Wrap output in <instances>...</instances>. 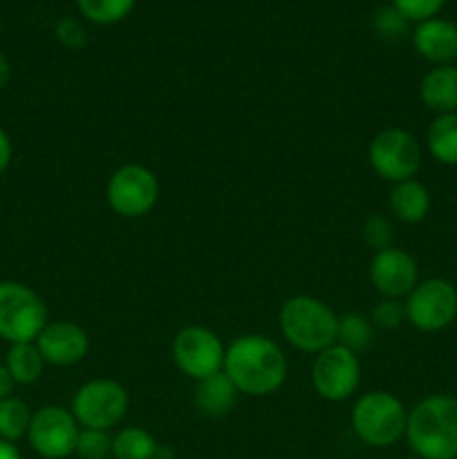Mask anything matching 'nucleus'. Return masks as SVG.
<instances>
[{"label": "nucleus", "mask_w": 457, "mask_h": 459, "mask_svg": "<svg viewBox=\"0 0 457 459\" xmlns=\"http://www.w3.org/2000/svg\"><path fill=\"white\" fill-rule=\"evenodd\" d=\"M222 370L237 393L267 397L285 384L287 357L276 341L260 334H245L227 348Z\"/></svg>", "instance_id": "f257e3e1"}, {"label": "nucleus", "mask_w": 457, "mask_h": 459, "mask_svg": "<svg viewBox=\"0 0 457 459\" xmlns=\"http://www.w3.org/2000/svg\"><path fill=\"white\" fill-rule=\"evenodd\" d=\"M406 439L421 459H457V397L435 393L408 411Z\"/></svg>", "instance_id": "f03ea898"}, {"label": "nucleus", "mask_w": 457, "mask_h": 459, "mask_svg": "<svg viewBox=\"0 0 457 459\" xmlns=\"http://www.w3.org/2000/svg\"><path fill=\"white\" fill-rule=\"evenodd\" d=\"M278 323L287 343L307 354L323 352L339 336V316L314 296H291L280 307Z\"/></svg>", "instance_id": "7ed1b4c3"}, {"label": "nucleus", "mask_w": 457, "mask_h": 459, "mask_svg": "<svg viewBox=\"0 0 457 459\" xmlns=\"http://www.w3.org/2000/svg\"><path fill=\"white\" fill-rule=\"evenodd\" d=\"M408 411L394 394L372 390L357 399L352 408V429L363 444L385 448L406 437Z\"/></svg>", "instance_id": "20e7f679"}, {"label": "nucleus", "mask_w": 457, "mask_h": 459, "mask_svg": "<svg viewBox=\"0 0 457 459\" xmlns=\"http://www.w3.org/2000/svg\"><path fill=\"white\" fill-rule=\"evenodd\" d=\"M47 325V307L31 287L16 281L0 282V339L34 343Z\"/></svg>", "instance_id": "39448f33"}, {"label": "nucleus", "mask_w": 457, "mask_h": 459, "mask_svg": "<svg viewBox=\"0 0 457 459\" xmlns=\"http://www.w3.org/2000/svg\"><path fill=\"white\" fill-rule=\"evenodd\" d=\"M130 399L121 384L112 379H92L76 390L72 415L81 429L110 430L128 415Z\"/></svg>", "instance_id": "423d86ee"}, {"label": "nucleus", "mask_w": 457, "mask_h": 459, "mask_svg": "<svg viewBox=\"0 0 457 459\" xmlns=\"http://www.w3.org/2000/svg\"><path fill=\"white\" fill-rule=\"evenodd\" d=\"M406 321L426 334L453 325L457 318V287L446 278H426L406 296Z\"/></svg>", "instance_id": "0eeeda50"}, {"label": "nucleus", "mask_w": 457, "mask_h": 459, "mask_svg": "<svg viewBox=\"0 0 457 459\" xmlns=\"http://www.w3.org/2000/svg\"><path fill=\"white\" fill-rule=\"evenodd\" d=\"M372 170L385 182H406L415 179L421 169L424 151L412 133L403 128H385L376 134L367 148Z\"/></svg>", "instance_id": "6e6552de"}, {"label": "nucleus", "mask_w": 457, "mask_h": 459, "mask_svg": "<svg viewBox=\"0 0 457 459\" xmlns=\"http://www.w3.org/2000/svg\"><path fill=\"white\" fill-rule=\"evenodd\" d=\"M106 197L110 209L121 218H143L160 200V182L146 166L125 164L112 173Z\"/></svg>", "instance_id": "1a4fd4ad"}, {"label": "nucleus", "mask_w": 457, "mask_h": 459, "mask_svg": "<svg viewBox=\"0 0 457 459\" xmlns=\"http://www.w3.org/2000/svg\"><path fill=\"white\" fill-rule=\"evenodd\" d=\"M361 384V363L352 350L334 343L316 354L312 366V385L325 402H345Z\"/></svg>", "instance_id": "9d476101"}, {"label": "nucleus", "mask_w": 457, "mask_h": 459, "mask_svg": "<svg viewBox=\"0 0 457 459\" xmlns=\"http://www.w3.org/2000/svg\"><path fill=\"white\" fill-rule=\"evenodd\" d=\"M81 426L72 411L63 406H43L31 415L27 439L36 455L43 459H65L76 453Z\"/></svg>", "instance_id": "9b49d317"}, {"label": "nucleus", "mask_w": 457, "mask_h": 459, "mask_svg": "<svg viewBox=\"0 0 457 459\" xmlns=\"http://www.w3.org/2000/svg\"><path fill=\"white\" fill-rule=\"evenodd\" d=\"M224 352L220 336L209 327H184L173 341V361L188 379L202 381L224 368Z\"/></svg>", "instance_id": "f8f14e48"}, {"label": "nucleus", "mask_w": 457, "mask_h": 459, "mask_svg": "<svg viewBox=\"0 0 457 459\" xmlns=\"http://www.w3.org/2000/svg\"><path fill=\"white\" fill-rule=\"evenodd\" d=\"M370 281L384 299L401 300L419 282V267L408 251L388 247L370 260Z\"/></svg>", "instance_id": "ddd939ff"}, {"label": "nucleus", "mask_w": 457, "mask_h": 459, "mask_svg": "<svg viewBox=\"0 0 457 459\" xmlns=\"http://www.w3.org/2000/svg\"><path fill=\"white\" fill-rule=\"evenodd\" d=\"M34 343L45 363L58 368L76 366L90 352L88 332L72 321L47 323Z\"/></svg>", "instance_id": "4468645a"}, {"label": "nucleus", "mask_w": 457, "mask_h": 459, "mask_svg": "<svg viewBox=\"0 0 457 459\" xmlns=\"http://www.w3.org/2000/svg\"><path fill=\"white\" fill-rule=\"evenodd\" d=\"M417 54L435 65H455L457 61V22L448 18H428L417 22L412 31Z\"/></svg>", "instance_id": "2eb2a0df"}, {"label": "nucleus", "mask_w": 457, "mask_h": 459, "mask_svg": "<svg viewBox=\"0 0 457 459\" xmlns=\"http://www.w3.org/2000/svg\"><path fill=\"white\" fill-rule=\"evenodd\" d=\"M419 99L435 115L457 112V65H435L419 83Z\"/></svg>", "instance_id": "dca6fc26"}, {"label": "nucleus", "mask_w": 457, "mask_h": 459, "mask_svg": "<svg viewBox=\"0 0 457 459\" xmlns=\"http://www.w3.org/2000/svg\"><path fill=\"white\" fill-rule=\"evenodd\" d=\"M390 213L403 224H419L430 213V191L417 179L394 184L388 197Z\"/></svg>", "instance_id": "f3484780"}, {"label": "nucleus", "mask_w": 457, "mask_h": 459, "mask_svg": "<svg viewBox=\"0 0 457 459\" xmlns=\"http://www.w3.org/2000/svg\"><path fill=\"white\" fill-rule=\"evenodd\" d=\"M237 388L231 384L224 370L197 381L195 406L206 417H224L233 411L237 402Z\"/></svg>", "instance_id": "a211bd4d"}, {"label": "nucleus", "mask_w": 457, "mask_h": 459, "mask_svg": "<svg viewBox=\"0 0 457 459\" xmlns=\"http://www.w3.org/2000/svg\"><path fill=\"white\" fill-rule=\"evenodd\" d=\"M426 146L435 161L444 166H457V112L435 115L426 133Z\"/></svg>", "instance_id": "6ab92c4d"}, {"label": "nucleus", "mask_w": 457, "mask_h": 459, "mask_svg": "<svg viewBox=\"0 0 457 459\" xmlns=\"http://www.w3.org/2000/svg\"><path fill=\"white\" fill-rule=\"evenodd\" d=\"M4 368L12 375L13 384L30 385L36 384L43 375L45 359L40 357L36 343H13L4 359Z\"/></svg>", "instance_id": "aec40b11"}, {"label": "nucleus", "mask_w": 457, "mask_h": 459, "mask_svg": "<svg viewBox=\"0 0 457 459\" xmlns=\"http://www.w3.org/2000/svg\"><path fill=\"white\" fill-rule=\"evenodd\" d=\"M161 446L148 430L128 426L112 435V457L115 459H157Z\"/></svg>", "instance_id": "412c9836"}, {"label": "nucleus", "mask_w": 457, "mask_h": 459, "mask_svg": "<svg viewBox=\"0 0 457 459\" xmlns=\"http://www.w3.org/2000/svg\"><path fill=\"white\" fill-rule=\"evenodd\" d=\"M137 0H76L79 13L92 25H116L125 21Z\"/></svg>", "instance_id": "4be33fe9"}, {"label": "nucleus", "mask_w": 457, "mask_h": 459, "mask_svg": "<svg viewBox=\"0 0 457 459\" xmlns=\"http://www.w3.org/2000/svg\"><path fill=\"white\" fill-rule=\"evenodd\" d=\"M31 415H34V412L30 411V406H27L22 399H3V402H0V439L16 444L18 439L27 437Z\"/></svg>", "instance_id": "5701e85b"}, {"label": "nucleus", "mask_w": 457, "mask_h": 459, "mask_svg": "<svg viewBox=\"0 0 457 459\" xmlns=\"http://www.w3.org/2000/svg\"><path fill=\"white\" fill-rule=\"evenodd\" d=\"M336 343L352 350L354 354L366 350L372 343V323L363 314H345L339 318V336Z\"/></svg>", "instance_id": "b1692460"}, {"label": "nucleus", "mask_w": 457, "mask_h": 459, "mask_svg": "<svg viewBox=\"0 0 457 459\" xmlns=\"http://www.w3.org/2000/svg\"><path fill=\"white\" fill-rule=\"evenodd\" d=\"M76 455L81 459H108L112 455V435L108 430L81 429Z\"/></svg>", "instance_id": "393cba45"}, {"label": "nucleus", "mask_w": 457, "mask_h": 459, "mask_svg": "<svg viewBox=\"0 0 457 459\" xmlns=\"http://www.w3.org/2000/svg\"><path fill=\"white\" fill-rule=\"evenodd\" d=\"M392 238H394V229L392 222H390L388 215L384 213H372L370 218L366 220L363 224V240L370 249L376 251H384L388 247H392Z\"/></svg>", "instance_id": "a878e982"}, {"label": "nucleus", "mask_w": 457, "mask_h": 459, "mask_svg": "<svg viewBox=\"0 0 457 459\" xmlns=\"http://www.w3.org/2000/svg\"><path fill=\"white\" fill-rule=\"evenodd\" d=\"M444 4H446V0H392V7L408 22H424L428 18L439 16Z\"/></svg>", "instance_id": "bb28decb"}, {"label": "nucleus", "mask_w": 457, "mask_h": 459, "mask_svg": "<svg viewBox=\"0 0 457 459\" xmlns=\"http://www.w3.org/2000/svg\"><path fill=\"white\" fill-rule=\"evenodd\" d=\"M403 321H406V305L401 300L384 299L372 309L370 323L381 330H397Z\"/></svg>", "instance_id": "cd10ccee"}, {"label": "nucleus", "mask_w": 457, "mask_h": 459, "mask_svg": "<svg viewBox=\"0 0 457 459\" xmlns=\"http://www.w3.org/2000/svg\"><path fill=\"white\" fill-rule=\"evenodd\" d=\"M54 34H56L58 43L67 49H81L85 43H88V31H85V25L76 18H61L54 27Z\"/></svg>", "instance_id": "c85d7f7f"}, {"label": "nucleus", "mask_w": 457, "mask_h": 459, "mask_svg": "<svg viewBox=\"0 0 457 459\" xmlns=\"http://www.w3.org/2000/svg\"><path fill=\"white\" fill-rule=\"evenodd\" d=\"M406 25L408 21L394 7H385L376 13V30L384 36H390V39L403 34V31H406Z\"/></svg>", "instance_id": "c756f323"}, {"label": "nucleus", "mask_w": 457, "mask_h": 459, "mask_svg": "<svg viewBox=\"0 0 457 459\" xmlns=\"http://www.w3.org/2000/svg\"><path fill=\"white\" fill-rule=\"evenodd\" d=\"M12 164V142H9L7 133L0 128V175L9 169Z\"/></svg>", "instance_id": "7c9ffc66"}, {"label": "nucleus", "mask_w": 457, "mask_h": 459, "mask_svg": "<svg viewBox=\"0 0 457 459\" xmlns=\"http://www.w3.org/2000/svg\"><path fill=\"white\" fill-rule=\"evenodd\" d=\"M12 390H13V379L12 375L7 372V368L0 366V402L7 397H12Z\"/></svg>", "instance_id": "2f4dec72"}, {"label": "nucleus", "mask_w": 457, "mask_h": 459, "mask_svg": "<svg viewBox=\"0 0 457 459\" xmlns=\"http://www.w3.org/2000/svg\"><path fill=\"white\" fill-rule=\"evenodd\" d=\"M9 79H12V63H9V58L0 52V90L9 83Z\"/></svg>", "instance_id": "473e14b6"}, {"label": "nucleus", "mask_w": 457, "mask_h": 459, "mask_svg": "<svg viewBox=\"0 0 457 459\" xmlns=\"http://www.w3.org/2000/svg\"><path fill=\"white\" fill-rule=\"evenodd\" d=\"M0 459H22V457H21V451L16 448V444L0 439Z\"/></svg>", "instance_id": "72a5a7b5"}, {"label": "nucleus", "mask_w": 457, "mask_h": 459, "mask_svg": "<svg viewBox=\"0 0 457 459\" xmlns=\"http://www.w3.org/2000/svg\"><path fill=\"white\" fill-rule=\"evenodd\" d=\"M157 459H170V455H166L164 448H161V451H160V457H157Z\"/></svg>", "instance_id": "f704fd0d"}, {"label": "nucleus", "mask_w": 457, "mask_h": 459, "mask_svg": "<svg viewBox=\"0 0 457 459\" xmlns=\"http://www.w3.org/2000/svg\"><path fill=\"white\" fill-rule=\"evenodd\" d=\"M410 459H421V457H417V455H415V457H410Z\"/></svg>", "instance_id": "c9c22d12"}, {"label": "nucleus", "mask_w": 457, "mask_h": 459, "mask_svg": "<svg viewBox=\"0 0 457 459\" xmlns=\"http://www.w3.org/2000/svg\"><path fill=\"white\" fill-rule=\"evenodd\" d=\"M455 287H457V282H455Z\"/></svg>", "instance_id": "e433bc0d"}]
</instances>
